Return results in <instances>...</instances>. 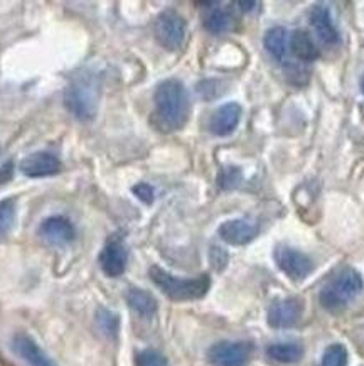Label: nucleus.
<instances>
[{
  "mask_svg": "<svg viewBox=\"0 0 364 366\" xmlns=\"http://www.w3.org/2000/svg\"><path fill=\"white\" fill-rule=\"evenodd\" d=\"M191 115V100L186 84L181 79L169 78L158 83L153 93L152 124L158 132H179Z\"/></svg>",
  "mask_w": 364,
  "mask_h": 366,
  "instance_id": "nucleus-1",
  "label": "nucleus"
},
{
  "mask_svg": "<svg viewBox=\"0 0 364 366\" xmlns=\"http://www.w3.org/2000/svg\"><path fill=\"white\" fill-rule=\"evenodd\" d=\"M148 277L153 285L161 290L166 297L176 302H188V300L203 299L209 292L211 287V279L209 275H199L193 279H184V277H176L158 265H152L148 270Z\"/></svg>",
  "mask_w": 364,
  "mask_h": 366,
  "instance_id": "nucleus-2",
  "label": "nucleus"
},
{
  "mask_svg": "<svg viewBox=\"0 0 364 366\" xmlns=\"http://www.w3.org/2000/svg\"><path fill=\"white\" fill-rule=\"evenodd\" d=\"M101 84L95 74H79L68 84L64 92V107L74 119L88 122L95 119L100 105Z\"/></svg>",
  "mask_w": 364,
  "mask_h": 366,
  "instance_id": "nucleus-3",
  "label": "nucleus"
},
{
  "mask_svg": "<svg viewBox=\"0 0 364 366\" xmlns=\"http://www.w3.org/2000/svg\"><path fill=\"white\" fill-rule=\"evenodd\" d=\"M364 282L358 270L344 269L320 290L319 300L322 307L330 312H339L346 309L359 294L363 292Z\"/></svg>",
  "mask_w": 364,
  "mask_h": 366,
  "instance_id": "nucleus-4",
  "label": "nucleus"
},
{
  "mask_svg": "<svg viewBox=\"0 0 364 366\" xmlns=\"http://www.w3.org/2000/svg\"><path fill=\"white\" fill-rule=\"evenodd\" d=\"M153 36L167 51H177L184 46L188 36V22L174 9H166L153 22Z\"/></svg>",
  "mask_w": 364,
  "mask_h": 366,
  "instance_id": "nucleus-5",
  "label": "nucleus"
},
{
  "mask_svg": "<svg viewBox=\"0 0 364 366\" xmlns=\"http://www.w3.org/2000/svg\"><path fill=\"white\" fill-rule=\"evenodd\" d=\"M253 345L248 341H219L208 351L213 366H248Z\"/></svg>",
  "mask_w": 364,
  "mask_h": 366,
  "instance_id": "nucleus-6",
  "label": "nucleus"
},
{
  "mask_svg": "<svg viewBox=\"0 0 364 366\" xmlns=\"http://www.w3.org/2000/svg\"><path fill=\"white\" fill-rule=\"evenodd\" d=\"M275 262L278 269L285 274L293 282H302L314 270V264L305 253L288 245H278L275 248Z\"/></svg>",
  "mask_w": 364,
  "mask_h": 366,
  "instance_id": "nucleus-7",
  "label": "nucleus"
},
{
  "mask_svg": "<svg viewBox=\"0 0 364 366\" xmlns=\"http://www.w3.org/2000/svg\"><path fill=\"white\" fill-rule=\"evenodd\" d=\"M61 169H63V164H61L59 157L48 152V150L32 152L19 164V171L26 177H31V179H43V177L56 176L59 174Z\"/></svg>",
  "mask_w": 364,
  "mask_h": 366,
  "instance_id": "nucleus-8",
  "label": "nucleus"
},
{
  "mask_svg": "<svg viewBox=\"0 0 364 366\" xmlns=\"http://www.w3.org/2000/svg\"><path fill=\"white\" fill-rule=\"evenodd\" d=\"M303 314V300L298 297H287L275 300L268 309V325L277 330H287L295 326Z\"/></svg>",
  "mask_w": 364,
  "mask_h": 366,
  "instance_id": "nucleus-9",
  "label": "nucleus"
},
{
  "mask_svg": "<svg viewBox=\"0 0 364 366\" xmlns=\"http://www.w3.org/2000/svg\"><path fill=\"white\" fill-rule=\"evenodd\" d=\"M39 237L46 243L54 247H64L74 242L76 238V228L64 217H49L39 224Z\"/></svg>",
  "mask_w": 364,
  "mask_h": 366,
  "instance_id": "nucleus-10",
  "label": "nucleus"
},
{
  "mask_svg": "<svg viewBox=\"0 0 364 366\" xmlns=\"http://www.w3.org/2000/svg\"><path fill=\"white\" fill-rule=\"evenodd\" d=\"M100 267L105 275L108 277H120L123 275L125 269L128 264V252L125 243L120 238H111L108 243L100 252Z\"/></svg>",
  "mask_w": 364,
  "mask_h": 366,
  "instance_id": "nucleus-11",
  "label": "nucleus"
},
{
  "mask_svg": "<svg viewBox=\"0 0 364 366\" xmlns=\"http://www.w3.org/2000/svg\"><path fill=\"white\" fill-rule=\"evenodd\" d=\"M12 350L27 366H58L56 361L26 332L12 337Z\"/></svg>",
  "mask_w": 364,
  "mask_h": 366,
  "instance_id": "nucleus-12",
  "label": "nucleus"
},
{
  "mask_svg": "<svg viewBox=\"0 0 364 366\" xmlns=\"http://www.w3.org/2000/svg\"><path fill=\"white\" fill-rule=\"evenodd\" d=\"M243 109L240 103L230 102L221 105L219 109L211 115L209 120V130L216 137H228L238 129L241 120Z\"/></svg>",
  "mask_w": 364,
  "mask_h": 366,
  "instance_id": "nucleus-13",
  "label": "nucleus"
},
{
  "mask_svg": "<svg viewBox=\"0 0 364 366\" xmlns=\"http://www.w3.org/2000/svg\"><path fill=\"white\" fill-rule=\"evenodd\" d=\"M218 233L223 242L230 243V245H235V247H241L255 240L256 234H258V227H256V223L251 222V219L236 218V219H228V222L221 223Z\"/></svg>",
  "mask_w": 364,
  "mask_h": 366,
  "instance_id": "nucleus-14",
  "label": "nucleus"
},
{
  "mask_svg": "<svg viewBox=\"0 0 364 366\" xmlns=\"http://www.w3.org/2000/svg\"><path fill=\"white\" fill-rule=\"evenodd\" d=\"M310 24L315 29V34L319 39L324 42V44L334 46L339 42V31L334 24V19L330 16V11L328 6H322V4H317V6L312 7L310 11Z\"/></svg>",
  "mask_w": 364,
  "mask_h": 366,
  "instance_id": "nucleus-15",
  "label": "nucleus"
},
{
  "mask_svg": "<svg viewBox=\"0 0 364 366\" xmlns=\"http://www.w3.org/2000/svg\"><path fill=\"white\" fill-rule=\"evenodd\" d=\"M290 49L293 56L303 63H312L319 58V49H317L314 39L307 31H293L290 36Z\"/></svg>",
  "mask_w": 364,
  "mask_h": 366,
  "instance_id": "nucleus-16",
  "label": "nucleus"
},
{
  "mask_svg": "<svg viewBox=\"0 0 364 366\" xmlns=\"http://www.w3.org/2000/svg\"><path fill=\"white\" fill-rule=\"evenodd\" d=\"M233 19L231 12L226 11V9L219 7L218 2H213L211 9H208L206 16L203 19L204 29L211 34H223V32H228L233 27Z\"/></svg>",
  "mask_w": 364,
  "mask_h": 366,
  "instance_id": "nucleus-17",
  "label": "nucleus"
},
{
  "mask_svg": "<svg viewBox=\"0 0 364 366\" xmlns=\"http://www.w3.org/2000/svg\"><path fill=\"white\" fill-rule=\"evenodd\" d=\"M125 299H127L128 307L137 312L138 316L152 317L153 314L157 312V300L151 292H147V290L132 287L127 290Z\"/></svg>",
  "mask_w": 364,
  "mask_h": 366,
  "instance_id": "nucleus-18",
  "label": "nucleus"
},
{
  "mask_svg": "<svg viewBox=\"0 0 364 366\" xmlns=\"http://www.w3.org/2000/svg\"><path fill=\"white\" fill-rule=\"evenodd\" d=\"M267 356L275 363L292 365L302 360L303 348L298 342H275L267 348Z\"/></svg>",
  "mask_w": 364,
  "mask_h": 366,
  "instance_id": "nucleus-19",
  "label": "nucleus"
},
{
  "mask_svg": "<svg viewBox=\"0 0 364 366\" xmlns=\"http://www.w3.org/2000/svg\"><path fill=\"white\" fill-rule=\"evenodd\" d=\"M263 44H265V49L268 51V54L280 63V61L285 59L287 51H288L287 31L283 29V27H272V29L265 32Z\"/></svg>",
  "mask_w": 364,
  "mask_h": 366,
  "instance_id": "nucleus-20",
  "label": "nucleus"
},
{
  "mask_svg": "<svg viewBox=\"0 0 364 366\" xmlns=\"http://www.w3.org/2000/svg\"><path fill=\"white\" fill-rule=\"evenodd\" d=\"M17 223V199L14 196L0 199V240H6Z\"/></svg>",
  "mask_w": 364,
  "mask_h": 366,
  "instance_id": "nucleus-21",
  "label": "nucleus"
},
{
  "mask_svg": "<svg viewBox=\"0 0 364 366\" xmlns=\"http://www.w3.org/2000/svg\"><path fill=\"white\" fill-rule=\"evenodd\" d=\"M95 322L98 331L101 332L105 337L108 340H115L118 336V330H120V317L116 316L113 311L106 307H100L95 314Z\"/></svg>",
  "mask_w": 364,
  "mask_h": 366,
  "instance_id": "nucleus-22",
  "label": "nucleus"
},
{
  "mask_svg": "<svg viewBox=\"0 0 364 366\" xmlns=\"http://www.w3.org/2000/svg\"><path fill=\"white\" fill-rule=\"evenodd\" d=\"M322 366H348L346 346L330 345L322 355Z\"/></svg>",
  "mask_w": 364,
  "mask_h": 366,
  "instance_id": "nucleus-23",
  "label": "nucleus"
},
{
  "mask_svg": "<svg viewBox=\"0 0 364 366\" xmlns=\"http://www.w3.org/2000/svg\"><path fill=\"white\" fill-rule=\"evenodd\" d=\"M135 366H169V361L161 351L147 348L135 355Z\"/></svg>",
  "mask_w": 364,
  "mask_h": 366,
  "instance_id": "nucleus-24",
  "label": "nucleus"
},
{
  "mask_svg": "<svg viewBox=\"0 0 364 366\" xmlns=\"http://www.w3.org/2000/svg\"><path fill=\"white\" fill-rule=\"evenodd\" d=\"M285 76H287L288 81H290L292 84H295V86H303V84L309 83L310 73L307 71V69L303 68L302 64L287 63V66H285Z\"/></svg>",
  "mask_w": 364,
  "mask_h": 366,
  "instance_id": "nucleus-25",
  "label": "nucleus"
},
{
  "mask_svg": "<svg viewBox=\"0 0 364 366\" xmlns=\"http://www.w3.org/2000/svg\"><path fill=\"white\" fill-rule=\"evenodd\" d=\"M241 179V172L238 167H226L219 172V186L223 189H231V187L238 186Z\"/></svg>",
  "mask_w": 364,
  "mask_h": 366,
  "instance_id": "nucleus-26",
  "label": "nucleus"
},
{
  "mask_svg": "<svg viewBox=\"0 0 364 366\" xmlns=\"http://www.w3.org/2000/svg\"><path fill=\"white\" fill-rule=\"evenodd\" d=\"M132 192L143 204H152L153 199H156V191H153V187L151 184H147V182H138V184H135L132 187Z\"/></svg>",
  "mask_w": 364,
  "mask_h": 366,
  "instance_id": "nucleus-27",
  "label": "nucleus"
},
{
  "mask_svg": "<svg viewBox=\"0 0 364 366\" xmlns=\"http://www.w3.org/2000/svg\"><path fill=\"white\" fill-rule=\"evenodd\" d=\"M209 258H211V264L216 270H223L228 265V253L219 247H213L211 253H209Z\"/></svg>",
  "mask_w": 364,
  "mask_h": 366,
  "instance_id": "nucleus-28",
  "label": "nucleus"
},
{
  "mask_svg": "<svg viewBox=\"0 0 364 366\" xmlns=\"http://www.w3.org/2000/svg\"><path fill=\"white\" fill-rule=\"evenodd\" d=\"M14 177V162L7 161L0 166V184H6Z\"/></svg>",
  "mask_w": 364,
  "mask_h": 366,
  "instance_id": "nucleus-29",
  "label": "nucleus"
},
{
  "mask_svg": "<svg viewBox=\"0 0 364 366\" xmlns=\"http://www.w3.org/2000/svg\"><path fill=\"white\" fill-rule=\"evenodd\" d=\"M236 6L240 7L243 12H255L256 9L260 7V2H248V0H246V2H238Z\"/></svg>",
  "mask_w": 364,
  "mask_h": 366,
  "instance_id": "nucleus-30",
  "label": "nucleus"
},
{
  "mask_svg": "<svg viewBox=\"0 0 364 366\" xmlns=\"http://www.w3.org/2000/svg\"><path fill=\"white\" fill-rule=\"evenodd\" d=\"M361 92H363V95H364V74H363V79H361Z\"/></svg>",
  "mask_w": 364,
  "mask_h": 366,
  "instance_id": "nucleus-31",
  "label": "nucleus"
}]
</instances>
